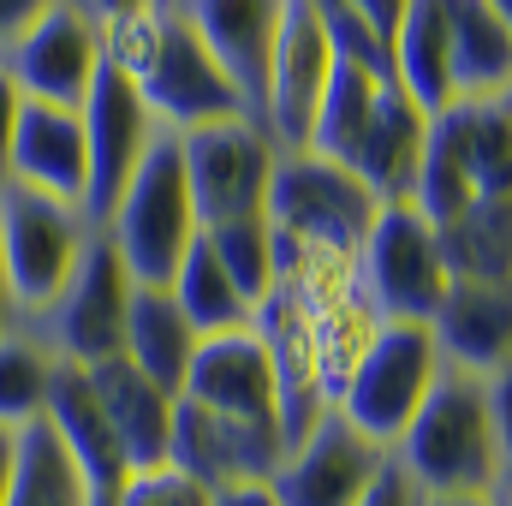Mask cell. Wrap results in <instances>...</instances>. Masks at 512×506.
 Instances as JSON below:
<instances>
[{
	"label": "cell",
	"instance_id": "obj_40",
	"mask_svg": "<svg viewBox=\"0 0 512 506\" xmlns=\"http://www.w3.org/2000/svg\"><path fill=\"white\" fill-rule=\"evenodd\" d=\"M137 6H167V0H78V12H84L90 24H102V18H120V12H137Z\"/></svg>",
	"mask_w": 512,
	"mask_h": 506
},
{
	"label": "cell",
	"instance_id": "obj_13",
	"mask_svg": "<svg viewBox=\"0 0 512 506\" xmlns=\"http://www.w3.org/2000/svg\"><path fill=\"white\" fill-rule=\"evenodd\" d=\"M6 78L18 84L24 102H48V108H66L78 114L90 84H96V66H102V48H96V24L78 12V0H60L36 30H24L6 54H0Z\"/></svg>",
	"mask_w": 512,
	"mask_h": 506
},
{
	"label": "cell",
	"instance_id": "obj_31",
	"mask_svg": "<svg viewBox=\"0 0 512 506\" xmlns=\"http://www.w3.org/2000/svg\"><path fill=\"white\" fill-rule=\"evenodd\" d=\"M161 36H167V6H137V12H120V18H102L96 24L102 66H114L120 78L143 84L155 54H161Z\"/></svg>",
	"mask_w": 512,
	"mask_h": 506
},
{
	"label": "cell",
	"instance_id": "obj_11",
	"mask_svg": "<svg viewBox=\"0 0 512 506\" xmlns=\"http://www.w3.org/2000/svg\"><path fill=\"white\" fill-rule=\"evenodd\" d=\"M143 90V108L155 114L161 131H197V126H221V120H251L239 84L215 66V54L191 36V24L167 6V36H161V54L149 66V78L137 84Z\"/></svg>",
	"mask_w": 512,
	"mask_h": 506
},
{
	"label": "cell",
	"instance_id": "obj_21",
	"mask_svg": "<svg viewBox=\"0 0 512 506\" xmlns=\"http://www.w3.org/2000/svg\"><path fill=\"white\" fill-rule=\"evenodd\" d=\"M387 54H393V84L429 120L453 108V36H447V6L441 0H411Z\"/></svg>",
	"mask_w": 512,
	"mask_h": 506
},
{
	"label": "cell",
	"instance_id": "obj_38",
	"mask_svg": "<svg viewBox=\"0 0 512 506\" xmlns=\"http://www.w3.org/2000/svg\"><path fill=\"white\" fill-rule=\"evenodd\" d=\"M215 506H280L268 483H239V489H215Z\"/></svg>",
	"mask_w": 512,
	"mask_h": 506
},
{
	"label": "cell",
	"instance_id": "obj_46",
	"mask_svg": "<svg viewBox=\"0 0 512 506\" xmlns=\"http://www.w3.org/2000/svg\"><path fill=\"white\" fill-rule=\"evenodd\" d=\"M507 102H512V90H507Z\"/></svg>",
	"mask_w": 512,
	"mask_h": 506
},
{
	"label": "cell",
	"instance_id": "obj_8",
	"mask_svg": "<svg viewBox=\"0 0 512 506\" xmlns=\"http://www.w3.org/2000/svg\"><path fill=\"white\" fill-rule=\"evenodd\" d=\"M84 239H90L84 209L36 197L24 185H0V256H6V280H12L18 316L42 310L66 286Z\"/></svg>",
	"mask_w": 512,
	"mask_h": 506
},
{
	"label": "cell",
	"instance_id": "obj_14",
	"mask_svg": "<svg viewBox=\"0 0 512 506\" xmlns=\"http://www.w3.org/2000/svg\"><path fill=\"white\" fill-rule=\"evenodd\" d=\"M387 459L376 441H364L340 411H328L274 471V501L280 506H358L370 495V483L387 471Z\"/></svg>",
	"mask_w": 512,
	"mask_h": 506
},
{
	"label": "cell",
	"instance_id": "obj_10",
	"mask_svg": "<svg viewBox=\"0 0 512 506\" xmlns=\"http://www.w3.org/2000/svg\"><path fill=\"white\" fill-rule=\"evenodd\" d=\"M328 84H334V42L322 30V12L316 0H286L274 60H268V90H262V131L274 137L280 155L310 149Z\"/></svg>",
	"mask_w": 512,
	"mask_h": 506
},
{
	"label": "cell",
	"instance_id": "obj_26",
	"mask_svg": "<svg viewBox=\"0 0 512 506\" xmlns=\"http://www.w3.org/2000/svg\"><path fill=\"white\" fill-rule=\"evenodd\" d=\"M6 506H90V483L72 465V453L54 441L48 423L18 429V477Z\"/></svg>",
	"mask_w": 512,
	"mask_h": 506
},
{
	"label": "cell",
	"instance_id": "obj_1",
	"mask_svg": "<svg viewBox=\"0 0 512 506\" xmlns=\"http://www.w3.org/2000/svg\"><path fill=\"white\" fill-rule=\"evenodd\" d=\"M393 465L411 477V489L423 501L501 495L507 471H501V441H495V417H489V381L447 364L435 393L423 399V411L411 417V429L399 435Z\"/></svg>",
	"mask_w": 512,
	"mask_h": 506
},
{
	"label": "cell",
	"instance_id": "obj_45",
	"mask_svg": "<svg viewBox=\"0 0 512 506\" xmlns=\"http://www.w3.org/2000/svg\"><path fill=\"white\" fill-rule=\"evenodd\" d=\"M501 495H507V501H512V489H501Z\"/></svg>",
	"mask_w": 512,
	"mask_h": 506
},
{
	"label": "cell",
	"instance_id": "obj_34",
	"mask_svg": "<svg viewBox=\"0 0 512 506\" xmlns=\"http://www.w3.org/2000/svg\"><path fill=\"white\" fill-rule=\"evenodd\" d=\"M54 6H60V0H0V54H6L24 30H36Z\"/></svg>",
	"mask_w": 512,
	"mask_h": 506
},
{
	"label": "cell",
	"instance_id": "obj_17",
	"mask_svg": "<svg viewBox=\"0 0 512 506\" xmlns=\"http://www.w3.org/2000/svg\"><path fill=\"white\" fill-rule=\"evenodd\" d=\"M191 405L203 411H221V417H245V423H274V370H268V352L256 340V328L239 334H215V340H197V358H191V376L185 393Z\"/></svg>",
	"mask_w": 512,
	"mask_h": 506
},
{
	"label": "cell",
	"instance_id": "obj_25",
	"mask_svg": "<svg viewBox=\"0 0 512 506\" xmlns=\"http://www.w3.org/2000/svg\"><path fill=\"white\" fill-rule=\"evenodd\" d=\"M441 233L447 280H483V286H512V203H477Z\"/></svg>",
	"mask_w": 512,
	"mask_h": 506
},
{
	"label": "cell",
	"instance_id": "obj_37",
	"mask_svg": "<svg viewBox=\"0 0 512 506\" xmlns=\"http://www.w3.org/2000/svg\"><path fill=\"white\" fill-rule=\"evenodd\" d=\"M346 6H352V12L382 36V42H393V30H399V18H405V6H411V0H346Z\"/></svg>",
	"mask_w": 512,
	"mask_h": 506
},
{
	"label": "cell",
	"instance_id": "obj_24",
	"mask_svg": "<svg viewBox=\"0 0 512 506\" xmlns=\"http://www.w3.org/2000/svg\"><path fill=\"white\" fill-rule=\"evenodd\" d=\"M173 304H179V316L191 322V334L197 340H215V334H239V328H251V298L233 286V274L221 268V256L209 251V239L197 233V245L185 251L179 262V274H173Z\"/></svg>",
	"mask_w": 512,
	"mask_h": 506
},
{
	"label": "cell",
	"instance_id": "obj_27",
	"mask_svg": "<svg viewBox=\"0 0 512 506\" xmlns=\"http://www.w3.org/2000/svg\"><path fill=\"white\" fill-rule=\"evenodd\" d=\"M376 328H382V322H376V310H370L364 298H346V304L310 316V352H316V381H322L328 405H340V393H346L352 370L364 364Z\"/></svg>",
	"mask_w": 512,
	"mask_h": 506
},
{
	"label": "cell",
	"instance_id": "obj_22",
	"mask_svg": "<svg viewBox=\"0 0 512 506\" xmlns=\"http://www.w3.org/2000/svg\"><path fill=\"white\" fill-rule=\"evenodd\" d=\"M453 36V102H489L512 90V36L489 0H441Z\"/></svg>",
	"mask_w": 512,
	"mask_h": 506
},
{
	"label": "cell",
	"instance_id": "obj_16",
	"mask_svg": "<svg viewBox=\"0 0 512 506\" xmlns=\"http://www.w3.org/2000/svg\"><path fill=\"white\" fill-rule=\"evenodd\" d=\"M6 185H24L36 197H54L66 209H84L90 185V155H84V120L48 102H24L12 155H6Z\"/></svg>",
	"mask_w": 512,
	"mask_h": 506
},
{
	"label": "cell",
	"instance_id": "obj_23",
	"mask_svg": "<svg viewBox=\"0 0 512 506\" xmlns=\"http://www.w3.org/2000/svg\"><path fill=\"white\" fill-rule=\"evenodd\" d=\"M126 358L155 381L161 393H185V376H191V358H197V334L191 322L179 316L173 292L167 286H137L126 310Z\"/></svg>",
	"mask_w": 512,
	"mask_h": 506
},
{
	"label": "cell",
	"instance_id": "obj_4",
	"mask_svg": "<svg viewBox=\"0 0 512 506\" xmlns=\"http://www.w3.org/2000/svg\"><path fill=\"white\" fill-rule=\"evenodd\" d=\"M441 370H447V358H441L429 322H382L334 411L364 441H376L382 453H393L399 435L411 429V417L423 411V399L435 393Z\"/></svg>",
	"mask_w": 512,
	"mask_h": 506
},
{
	"label": "cell",
	"instance_id": "obj_39",
	"mask_svg": "<svg viewBox=\"0 0 512 506\" xmlns=\"http://www.w3.org/2000/svg\"><path fill=\"white\" fill-rule=\"evenodd\" d=\"M12 477H18V429L0 423V506L12 495Z\"/></svg>",
	"mask_w": 512,
	"mask_h": 506
},
{
	"label": "cell",
	"instance_id": "obj_33",
	"mask_svg": "<svg viewBox=\"0 0 512 506\" xmlns=\"http://www.w3.org/2000/svg\"><path fill=\"white\" fill-rule=\"evenodd\" d=\"M489 381V417H495V441H501V471H507V489H512V364H501Z\"/></svg>",
	"mask_w": 512,
	"mask_h": 506
},
{
	"label": "cell",
	"instance_id": "obj_19",
	"mask_svg": "<svg viewBox=\"0 0 512 506\" xmlns=\"http://www.w3.org/2000/svg\"><path fill=\"white\" fill-rule=\"evenodd\" d=\"M90 381H96V399L108 411V429H114V447L126 459V477L167 465V453H173V393H161L131 358L96 364Z\"/></svg>",
	"mask_w": 512,
	"mask_h": 506
},
{
	"label": "cell",
	"instance_id": "obj_28",
	"mask_svg": "<svg viewBox=\"0 0 512 506\" xmlns=\"http://www.w3.org/2000/svg\"><path fill=\"white\" fill-rule=\"evenodd\" d=\"M465 149H471V173H477V197L483 203H512V102H453Z\"/></svg>",
	"mask_w": 512,
	"mask_h": 506
},
{
	"label": "cell",
	"instance_id": "obj_30",
	"mask_svg": "<svg viewBox=\"0 0 512 506\" xmlns=\"http://www.w3.org/2000/svg\"><path fill=\"white\" fill-rule=\"evenodd\" d=\"M209 251L221 256V268L233 274V286L251 298V310L274 292V233L268 221L251 215V221H227V227H203Z\"/></svg>",
	"mask_w": 512,
	"mask_h": 506
},
{
	"label": "cell",
	"instance_id": "obj_29",
	"mask_svg": "<svg viewBox=\"0 0 512 506\" xmlns=\"http://www.w3.org/2000/svg\"><path fill=\"white\" fill-rule=\"evenodd\" d=\"M48 381H54V358L36 346V334H30L24 322H18L12 334H0V423H6V429L42 423Z\"/></svg>",
	"mask_w": 512,
	"mask_h": 506
},
{
	"label": "cell",
	"instance_id": "obj_5",
	"mask_svg": "<svg viewBox=\"0 0 512 506\" xmlns=\"http://www.w3.org/2000/svg\"><path fill=\"white\" fill-rule=\"evenodd\" d=\"M382 203L364 179H352L346 167L310 155V149H292L274 161V179H268V209L262 221L292 239V245H328V251H364L370 227H376Z\"/></svg>",
	"mask_w": 512,
	"mask_h": 506
},
{
	"label": "cell",
	"instance_id": "obj_18",
	"mask_svg": "<svg viewBox=\"0 0 512 506\" xmlns=\"http://www.w3.org/2000/svg\"><path fill=\"white\" fill-rule=\"evenodd\" d=\"M42 423L54 429V441L72 453V465L84 471V483H90L96 495H120V489H126V459H120V447H114V429H108V411H102V399H96L90 370L54 364Z\"/></svg>",
	"mask_w": 512,
	"mask_h": 506
},
{
	"label": "cell",
	"instance_id": "obj_6",
	"mask_svg": "<svg viewBox=\"0 0 512 506\" xmlns=\"http://www.w3.org/2000/svg\"><path fill=\"white\" fill-rule=\"evenodd\" d=\"M358 298L376 310V322H435L447 298V256L441 233L411 203H382L358 251Z\"/></svg>",
	"mask_w": 512,
	"mask_h": 506
},
{
	"label": "cell",
	"instance_id": "obj_44",
	"mask_svg": "<svg viewBox=\"0 0 512 506\" xmlns=\"http://www.w3.org/2000/svg\"><path fill=\"white\" fill-rule=\"evenodd\" d=\"M90 506H120V495H96V489H90Z\"/></svg>",
	"mask_w": 512,
	"mask_h": 506
},
{
	"label": "cell",
	"instance_id": "obj_3",
	"mask_svg": "<svg viewBox=\"0 0 512 506\" xmlns=\"http://www.w3.org/2000/svg\"><path fill=\"white\" fill-rule=\"evenodd\" d=\"M114 239V251L126 256L131 280L137 286H173L185 251L197 245V203H191V185H185V161H179V137L161 131L143 155V167L131 173L120 209L108 215L102 227Z\"/></svg>",
	"mask_w": 512,
	"mask_h": 506
},
{
	"label": "cell",
	"instance_id": "obj_7",
	"mask_svg": "<svg viewBox=\"0 0 512 506\" xmlns=\"http://www.w3.org/2000/svg\"><path fill=\"white\" fill-rule=\"evenodd\" d=\"M179 161L197 203V227H227L268 209V179L280 149L256 120H221V126L179 131Z\"/></svg>",
	"mask_w": 512,
	"mask_h": 506
},
{
	"label": "cell",
	"instance_id": "obj_42",
	"mask_svg": "<svg viewBox=\"0 0 512 506\" xmlns=\"http://www.w3.org/2000/svg\"><path fill=\"white\" fill-rule=\"evenodd\" d=\"M423 506H512L507 495H447V501H423Z\"/></svg>",
	"mask_w": 512,
	"mask_h": 506
},
{
	"label": "cell",
	"instance_id": "obj_41",
	"mask_svg": "<svg viewBox=\"0 0 512 506\" xmlns=\"http://www.w3.org/2000/svg\"><path fill=\"white\" fill-rule=\"evenodd\" d=\"M24 316H18V298H12V280H6V256H0V334H12Z\"/></svg>",
	"mask_w": 512,
	"mask_h": 506
},
{
	"label": "cell",
	"instance_id": "obj_12",
	"mask_svg": "<svg viewBox=\"0 0 512 506\" xmlns=\"http://www.w3.org/2000/svg\"><path fill=\"white\" fill-rule=\"evenodd\" d=\"M286 447L274 423H245V417H221L203 411L191 399H173V453L167 465L185 471L191 483L215 489H239V483H274Z\"/></svg>",
	"mask_w": 512,
	"mask_h": 506
},
{
	"label": "cell",
	"instance_id": "obj_43",
	"mask_svg": "<svg viewBox=\"0 0 512 506\" xmlns=\"http://www.w3.org/2000/svg\"><path fill=\"white\" fill-rule=\"evenodd\" d=\"M495 12H501V24H507V36H512V0H489Z\"/></svg>",
	"mask_w": 512,
	"mask_h": 506
},
{
	"label": "cell",
	"instance_id": "obj_35",
	"mask_svg": "<svg viewBox=\"0 0 512 506\" xmlns=\"http://www.w3.org/2000/svg\"><path fill=\"white\" fill-rule=\"evenodd\" d=\"M358 506H423V495H417V489H411V477L387 459V471L370 483V495H364Z\"/></svg>",
	"mask_w": 512,
	"mask_h": 506
},
{
	"label": "cell",
	"instance_id": "obj_2",
	"mask_svg": "<svg viewBox=\"0 0 512 506\" xmlns=\"http://www.w3.org/2000/svg\"><path fill=\"white\" fill-rule=\"evenodd\" d=\"M131 280L126 256L114 251V239L102 227H90L84 251L72 262L66 286L24 316V328L36 334V346L54 358V364H78V370H96L108 358H126V310H131Z\"/></svg>",
	"mask_w": 512,
	"mask_h": 506
},
{
	"label": "cell",
	"instance_id": "obj_9",
	"mask_svg": "<svg viewBox=\"0 0 512 506\" xmlns=\"http://www.w3.org/2000/svg\"><path fill=\"white\" fill-rule=\"evenodd\" d=\"M84 120V155H90V185H84V221L108 227V215L120 209L131 173L143 167L149 143L161 137L155 114L143 108V90L120 78L114 66H96V84L78 108Z\"/></svg>",
	"mask_w": 512,
	"mask_h": 506
},
{
	"label": "cell",
	"instance_id": "obj_15",
	"mask_svg": "<svg viewBox=\"0 0 512 506\" xmlns=\"http://www.w3.org/2000/svg\"><path fill=\"white\" fill-rule=\"evenodd\" d=\"M191 36L215 54V66L239 84L251 120L262 126V90H268V60H274V36L286 18V0H167Z\"/></svg>",
	"mask_w": 512,
	"mask_h": 506
},
{
	"label": "cell",
	"instance_id": "obj_36",
	"mask_svg": "<svg viewBox=\"0 0 512 506\" xmlns=\"http://www.w3.org/2000/svg\"><path fill=\"white\" fill-rule=\"evenodd\" d=\"M18 114H24V96H18V84L6 78V66H0V185H6V155H12V131H18Z\"/></svg>",
	"mask_w": 512,
	"mask_h": 506
},
{
	"label": "cell",
	"instance_id": "obj_20",
	"mask_svg": "<svg viewBox=\"0 0 512 506\" xmlns=\"http://www.w3.org/2000/svg\"><path fill=\"white\" fill-rule=\"evenodd\" d=\"M435 346L453 370L495 376L512 364V286H483V280H447V298L435 310Z\"/></svg>",
	"mask_w": 512,
	"mask_h": 506
},
{
	"label": "cell",
	"instance_id": "obj_32",
	"mask_svg": "<svg viewBox=\"0 0 512 506\" xmlns=\"http://www.w3.org/2000/svg\"><path fill=\"white\" fill-rule=\"evenodd\" d=\"M120 506H215V495L203 483H191L185 471L155 465V471H131L126 489H120Z\"/></svg>",
	"mask_w": 512,
	"mask_h": 506
}]
</instances>
